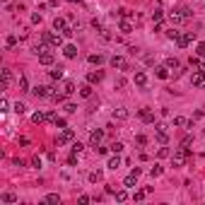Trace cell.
I'll return each instance as SVG.
<instances>
[{"mask_svg":"<svg viewBox=\"0 0 205 205\" xmlns=\"http://www.w3.org/2000/svg\"><path fill=\"white\" fill-rule=\"evenodd\" d=\"M53 123H56V128H68V123H65V118H53Z\"/></svg>","mask_w":205,"mask_h":205,"instance_id":"cell-37","label":"cell"},{"mask_svg":"<svg viewBox=\"0 0 205 205\" xmlns=\"http://www.w3.org/2000/svg\"><path fill=\"white\" fill-rule=\"evenodd\" d=\"M19 89H22V92H31V89H29V82H27V77H24V75H19Z\"/></svg>","mask_w":205,"mask_h":205,"instance_id":"cell-25","label":"cell"},{"mask_svg":"<svg viewBox=\"0 0 205 205\" xmlns=\"http://www.w3.org/2000/svg\"><path fill=\"white\" fill-rule=\"evenodd\" d=\"M102 80H104V73H89V75H87V82H89V84L102 82Z\"/></svg>","mask_w":205,"mask_h":205,"instance_id":"cell-18","label":"cell"},{"mask_svg":"<svg viewBox=\"0 0 205 205\" xmlns=\"http://www.w3.org/2000/svg\"><path fill=\"white\" fill-rule=\"evenodd\" d=\"M51 77H53V80H60V77H63V68H53V70H51Z\"/></svg>","mask_w":205,"mask_h":205,"instance_id":"cell-30","label":"cell"},{"mask_svg":"<svg viewBox=\"0 0 205 205\" xmlns=\"http://www.w3.org/2000/svg\"><path fill=\"white\" fill-rule=\"evenodd\" d=\"M31 121H34V123H46L48 121V113L46 111H36L34 116H31Z\"/></svg>","mask_w":205,"mask_h":205,"instance_id":"cell-17","label":"cell"},{"mask_svg":"<svg viewBox=\"0 0 205 205\" xmlns=\"http://www.w3.org/2000/svg\"><path fill=\"white\" fill-rule=\"evenodd\" d=\"M82 150H84V145H82V142H73V152H77V155H80Z\"/></svg>","mask_w":205,"mask_h":205,"instance_id":"cell-46","label":"cell"},{"mask_svg":"<svg viewBox=\"0 0 205 205\" xmlns=\"http://www.w3.org/2000/svg\"><path fill=\"white\" fill-rule=\"evenodd\" d=\"M167 68H169V70H179L181 65H179V60H176V58H167Z\"/></svg>","mask_w":205,"mask_h":205,"instance_id":"cell-27","label":"cell"},{"mask_svg":"<svg viewBox=\"0 0 205 205\" xmlns=\"http://www.w3.org/2000/svg\"><path fill=\"white\" fill-rule=\"evenodd\" d=\"M65 111H68V113H75V111H77V106H75V104H68Z\"/></svg>","mask_w":205,"mask_h":205,"instance_id":"cell-52","label":"cell"},{"mask_svg":"<svg viewBox=\"0 0 205 205\" xmlns=\"http://www.w3.org/2000/svg\"><path fill=\"white\" fill-rule=\"evenodd\" d=\"M123 87H126V80H123V77H118V80H116V89H123Z\"/></svg>","mask_w":205,"mask_h":205,"instance_id":"cell-51","label":"cell"},{"mask_svg":"<svg viewBox=\"0 0 205 205\" xmlns=\"http://www.w3.org/2000/svg\"><path fill=\"white\" fill-rule=\"evenodd\" d=\"M155 75H157L159 80H167V77H169V68H167V65H159V68H155Z\"/></svg>","mask_w":205,"mask_h":205,"instance_id":"cell-16","label":"cell"},{"mask_svg":"<svg viewBox=\"0 0 205 205\" xmlns=\"http://www.w3.org/2000/svg\"><path fill=\"white\" fill-rule=\"evenodd\" d=\"M109 63H111V68H118V70H128V63H126V58H123V56H113Z\"/></svg>","mask_w":205,"mask_h":205,"instance_id":"cell-6","label":"cell"},{"mask_svg":"<svg viewBox=\"0 0 205 205\" xmlns=\"http://www.w3.org/2000/svg\"><path fill=\"white\" fill-rule=\"evenodd\" d=\"M89 63H92V65H102V63H104V56H99V53H92V56H89Z\"/></svg>","mask_w":205,"mask_h":205,"instance_id":"cell-24","label":"cell"},{"mask_svg":"<svg viewBox=\"0 0 205 205\" xmlns=\"http://www.w3.org/2000/svg\"><path fill=\"white\" fill-rule=\"evenodd\" d=\"M184 22H186V17H184V12H181V10L171 12V24H184Z\"/></svg>","mask_w":205,"mask_h":205,"instance_id":"cell-14","label":"cell"},{"mask_svg":"<svg viewBox=\"0 0 205 205\" xmlns=\"http://www.w3.org/2000/svg\"><path fill=\"white\" fill-rule=\"evenodd\" d=\"M123 186H126V188H135V186H138V174H133V171H131V174L126 176V181H123Z\"/></svg>","mask_w":205,"mask_h":205,"instance_id":"cell-11","label":"cell"},{"mask_svg":"<svg viewBox=\"0 0 205 205\" xmlns=\"http://www.w3.org/2000/svg\"><path fill=\"white\" fill-rule=\"evenodd\" d=\"M68 2H77V0H68Z\"/></svg>","mask_w":205,"mask_h":205,"instance_id":"cell-56","label":"cell"},{"mask_svg":"<svg viewBox=\"0 0 205 205\" xmlns=\"http://www.w3.org/2000/svg\"><path fill=\"white\" fill-rule=\"evenodd\" d=\"M10 82H12V73H10V68H5L2 70V89H7Z\"/></svg>","mask_w":205,"mask_h":205,"instance_id":"cell-15","label":"cell"},{"mask_svg":"<svg viewBox=\"0 0 205 205\" xmlns=\"http://www.w3.org/2000/svg\"><path fill=\"white\" fill-rule=\"evenodd\" d=\"M46 51H48V46H46V44H36V46H34V53H36V56L46 53Z\"/></svg>","mask_w":205,"mask_h":205,"instance_id":"cell-29","label":"cell"},{"mask_svg":"<svg viewBox=\"0 0 205 205\" xmlns=\"http://www.w3.org/2000/svg\"><path fill=\"white\" fill-rule=\"evenodd\" d=\"M200 70H203V73H205V63H203V65H200Z\"/></svg>","mask_w":205,"mask_h":205,"instance_id":"cell-55","label":"cell"},{"mask_svg":"<svg viewBox=\"0 0 205 205\" xmlns=\"http://www.w3.org/2000/svg\"><path fill=\"white\" fill-rule=\"evenodd\" d=\"M63 92H65V94H73V92H75V84H73V82H65V87H63Z\"/></svg>","mask_w":205,"mask_h":205,"instance_id":"cell-43","label":"cell"},{"mask_svg":"<svg viewBox=\"0 0 205 205\" xmlns=\"http://www.w3.org/2000/svg\"><path fill=\"white\" fill-rule=\"evenodd\" d=\"M68 164H70V167H75V164H77V152H73V155L68 157Z\"/></svg>","mask_w":205,"mask_h":205,"instance_id":"cell-45","label":"cell"},{"mask_svg":"<svg viewBox=\"0 0 205 205\" xmlns=\"http://www.w3.org/2000/svg\"><path fill=\"white\" fill-rule=\"evenodd\" d=\"M138 116H140V121H145V123H155V113L150 111V109H140Z\"/></svg>","mask_w":205,"mask_h":205,"instance_id":"cell-8","label":"cell"},{"mask_svg":"<svg viewBox=\"0 0 205 205\" xmlns=\"http://www.w3.org/2000/svg\"><path fill=\"white\" fill-rule=\"evenodd\" d=\"M31 94H34V97H41V99H44V97H51V87L39 84V87H34V89H31Z\"/></svg>","mask_w":205,"mask_h":205,"instance_id":"cell-7","label":"cell"},{"mask_svg":"<svg viewBox=\"0 0 205 205\" xmlns=\"http://www.w3.org/2000/svg\"><path fill=\"white\" fill-rule=\"evenodd\" d=\"M150 176H152V179H157V176H162V167H159V164H155V167L150 169Z\"/></svg>","mask_w":205,"mask_h":205,"instance_id":"cell-28","label":"cell"},{"mask_svg":"<svg viewBox=\"0 0 205 205\" xmlns=\"http://www.w3.org/2000/svg\"><path fill=\"white\" fill-rule=\"evenodd\" d=\"M157 157H159V159L169 157V150H167V147H159V150H157Z\"/></svg>","mask_w":205,"mask_h":205,"instance_id":"cell-41","label":"cell"},{"mask_svg":"<svg viewBox=\"0 0 205 205\" xmlns=\"http://www.w3.org/2000/svg\"><path fill=\"white\" fill-rule=\"evenodd\" d=\"M128 116H131V113H128V109H126V106H118V109L113 111V118H116V121H126Z\"/></svg>","mask_w":205,"mask_h":205,"instance_id":"cell-10","label":"cell"},{"mask_svg":"<svg viewBox=\"0 0 205 205\" xmlns=\"http://www.w3.org/2000/svg\"><path fill=\"white\" fill-rule=\"evenodd\" d=\"M167 34H169V39H176V36H179V31H176V29H169Z\"/></svg>","mask_w":205,"mask_h":205,"instance_id":"cell-53","label":"cell"},{"mask_svg":"<svg viewBox=\"0 0 205 205\" xmlns=\"http://www.w3.org/2000/svg\"><path fill=\"white\" fill-rule=\"evenodd\" d=\"M24 109H27V106H24L22 102H17V104H15V111H17V113H24Z\"/></svg>","mask_w":205,"mask_h":205,"instance_id":"cell-47","label":"cell"},{"mask_svg":"<svg viewBox=\"0 0 205 205\" xmlns=\"http://www.w3.org/2000/svg\"><path fill=\"white\" fill-rule=\"evenodd\" d=\"M102 138H104V131H92V133H89V142H92L94 147L102 142Z\"/></svg>","mask_w":205,"mask_h":205,"instance_id":"cell-12","label":"cell"},{"mask_svg":"<svg viewBox=\"0 0 205 205\" xmlns=\"http://www.w3.org/2000/svg\"><path fill=\"white\" fill-rule=\"evenodd\" d=\"M157 140H159V142H167V140H169V135H167L164 131H157Z\"/></svg>","mask_w":205,"mask_h":205,"instance_id":"cell-42","label":"cell"},{"mask_svg":"<svg viewBox=\"0 0 205 205\" xmlns=\"http://www.w3.org/2000/svg\"><path fill=\"white\" fill-rule=\"evenodd\" d=\"M200 65H203V63H200L198 58H191V68H193V70H196V68H200Z\"/></svg>","mask_w":205,"mask_h":205,"instance_id":"cell-50","label":"cell"},{"mask_svg":"<svg viewBox=\"0 0 205 205\" xmlns=\"http://www.w3.org/2000/svg\"><path fill=\"white\" fill-rule=\"evenodd\" d=\"M106 167H109V169H118V167H121V157H118V155H113V157L109 159V164H106Z\"/></svg>","mask_w":205,"mask_h":205,"instance_id":"cell-23","label":"cell"},{"mask_svg":"<svg viewBox=\"0 0 205 205\" xmlns=\"http://www.w3.org/2000/svg\"><path fill=\"white\" fill-rule=\"evenodd\" d=\"M89 181H92V184L102 181V171H92V174H89Z\"/></svg>","mask_w":205,"mask_h":205,"instance_id":"cell-35","label":"cell"},{"mask_svg":"<svg viewBox=\"0 0 205 205\" xmlns=\"http://www.w3.org/2000/svg\"><path fill=\"white\" fill-rule=\"evenodd\" d=\"M135 84H138V87H145V84H147V75L145 73H135Z\"/></svg>","mask_w":205,"mask_h":205,"instance_id":"cell-20","label":"cell"},{"mask_svg":"<svg viewBox=\"0 0 205 205\" xmlns=\"http://www.w3.org/2000/svg\"><path fill=\"white\" fill-rule=\"evenodd\" d=\"M191 84L193 87H205V73L203 70H196V73L191 75Z\"/></svg>","mask_w":205,"mask_h":205,"instance_id":"cell-4","label":"cell"},{"mask_svg":"<svg viewBox=\"0 0 205 205\" xmlns=\"http://www.w3.org/2000/svg\"><path fill=\"white\" fill-rule=\"evenodd\" d=\"M181 12H184V17H186V19H191V17H193V12H191V7H181Z\"/></svg>","mask_w":205,"mask_h":205,"instance_id":"cell-48","label":"cell"},{"mask_svg":"<svg viewBox=\"0 0 205 205\" xmlns=\"http://www.w3.org/2000/svg\"><path fill=\"white\" fill-rule=\"evenodd\" d=\"M131 22H126V19H123V22H121V31H123V34H131Z\"/></svg>","mask_w":205,"mask_h":205,"instance_id":"cell-34","label":"cell"},{"mask_svg":"<svg viewBox=\"0 0 205 205\" xmlns=\"http://www.w3.org/2000/svg\"><path fill=\"white\" fill-rule=\"evenodd\" d=\"M44 41H46V44H51V46H60V44H63V36H60V34H51V31H46V34H44Z\"/></svg>","mask_w":205,"mask_h":205,"instance_id":"cell-3","label":"cell"},{"mask_svg":"<svg viewBox=\"0 0 205 205\" xmlns=\"http://www.w3.org/2000/svg\"><path fill=\"white\" fill-rule=\"evenodd\" d=\"M80 97H84V99H87V97H92V84H89V82L80 87Z\"/></svg>","mask_w":205,"mask_h":205,"instance_id":"cell-22","label":"cell"},{"mask_svg":"<svg viewBox=\"0 0 205 205\" xmlns=\"http://www.w3.org/2000/svg\"><path fill=\"white\" fill-rule=\"evenodd\" d=\"M53 60H56V56H53L51 51H46V53L39 56V63H41V65H53Z\"/></svg>","mask_w":205,"mask_h":205,"instance_id":"cell-9","label":"cell"},{"mask_svg":"<svg viewBox=\"0 0 205 205\" xmlns=\"http://www.w3.org/2000/svg\"><path fill=\"white\" fill-rule=\"evenodd\" d=\"M89 200H92V198H89V196H80V198H77V203H80V205H87V203H89Z\"/></svg>","mask_w":205,"mask_h":205,"instance_id":"cell-49","label":"cell"},{"mask_svg":"<svg viewBox=\"0 0 205 205\" xmlns=\"http://www.w3.org/2000/svg\"><path fill=\"white\" fill-rule=\"evenodd\" d=\"M174 41H176L179 48H186L191 41H196V31H186V34H181V31H179V36L174 39Z\"/></svg>","mask_w":205,"mask_h":205,"instance_id":"cell-2","label":"cell"},{"mask_svg":"<svg viewBox=\"0 0 205 205\" xmlns=\"http://www.w3.org/2000/svg\"><path fill=\"white\" fill-rule=\"evenodd\" d=\"M186 157H191V152H188V147H176L174 150V155H171V164L174 167H184V162H186Z\"/></svg>","mask_w":205,"mask_h":205,"instance_id":"cell-1","label":"cell"},{"mask_svg":"<svg viewBox=\"0 0 205 205\" xmlns=\"http://www.w3.org/2000/svg\"><path fill=\"white\" fill-rule=\"evenodd\" d=\"M99 36H102L104 41H111V34H109V29H106V27H102V29H99Z\"/></svg>","mask_w":205,"mask_h":205,"instance_id":"cell-32","label":"cell"},{"mask_svg":"<svg viewBox=\"0 0 205 205\" xmlns=\"http://www.w3.org/2000/svg\"><path fill=\"white\" fill-rule=\"evenodd\" d=\"M162 17H164V10H155V12H152V19H155V22H162Z\"/></svg>","mask_w":205,"mask_h":205,"instance_id":"cell-31","label":"cell"},{"mask_svg":"<svg viewBox=\"0 0 205 205\" xmlns=\"http://www.w3.org/2000/svg\"><path fill=\"white\" fill-rule=\"evenodd\" d=\"M123 147H126L123 142H113V145H111V152H113V155H118V152H123Z\"/></svg>","mask_w":205,"mask_h":205,"instance_id":"cell-33","label":"cell"},{"mask_svg":"<svg viewBox=\"0 0 205 205\" xmlns=\"http://www.w3.org/2000/svg\"><path fill=\"white\" fill-rule=\"evenodd\" d=\"M196 53H198V56H200V58H205V41H200V44H198Z\"/></svg>","mask_w":205,"mask_h":205,"instance_id":"cell-38","label":"cell"},{"mask_svg":"<svg viewBox=\"0 0 205 205\" xmlns=\"http://www.w3.org/2000/svg\"><path fill=\"white\" fill-rule=\"evenodd\" d=\"M145 196H147V191H135V193H133V200H142Z\"/></svg>","mask_w":205,"mask_h":205,"instance_id":"cell-39","label":"cell"},{"mask_svg":"<svg viewBox=\"0 0 205 205\" xmlns=\"http://www.w3.org/2000/svg\"><path fill=\"white\" fill-rule=\"evenodd\" d=\"M44 203H51V205H58L60 203V196H58V193H48L46 198H44Z\"/></svg>","mask_w":205,"mask_h":205,"instance_id":"cell-21","label":"cell"},{"mask_svg":"<svg viewBox=\"0 0 205 205\" xmlns=\"http://www.w3.org/2000/svg\"><path fill=\"white\" fill-rule=\"evenodd\" d=\"M63 56L65 58H77V46H73V44L63 46Z\"/></svg>","mask_w":205,"mask_h":205,"instance_id":"cell-13","label":"cell"},{"mask_svg":"<svg viewBox=\"0 0 205 205\" xmlns=\"http://www.w3.org/2000/svg\"><path fill=\"white\" fill-rule=\"evenodd\" d=\"M174 126H179V128H181V126H188V121L184 118V116H176V118H174Z\"/></svg>","mask_w":205,"mask_h":205,"instance_id":"cell-36","label":"cell"},{"mask_svg":"<svg viewBox=\"0 0 205 205\" xmlns=\"http://www.w3.org/2000/svg\"><path fill=\"white\" fill-rule=\"evenodd\" d=\"M0 200H2V203H17V196H15V193H2Z\"/></svg>","mask_w":205,"mask_h":205,"instance_id":"cell-26","label":"cell"},{"mask_svg":"<svg viewBox=\"0 0 205 205\" xmlns=\"http://www.w3.org/2000/svg\"><path fill=\"white\" fill-rule=\"evenodd\" d=\"M53 29H56V31H65V19H60V17H56L53 19Z\"/></svg>","mask_w":205,"mask_h":205,"instance_id":"cell-19","label":"cell"},{"mask_svg":"<svg viewBox=\"0 0 205 205\" xmlns=\"http://www.w3.org/2000/svg\"><path fill=\"white\" fill-rule=\"evenodd\" d=\"M15 44H17V39H15V36H7V46L12 48V46H15Z\"/></svg>","mask_w":205,"mask_h":205,"instance_id":"cell-54","label":"cell"},{"mask_svg":"<svg viewBox=\"0 0 205 205\" xmlns=\"http://www.w3.org/2000/svg\"><path fill=\"white\" fill-rule=\"evenodd\" d=\"M135 142H138L140 147H145V145H147V138H145V135H138V138H135Z\"/></svg>","mask_w":205,"mask_h":205,"instance_id":"cell-44","label":"cell"},{"mask_svg":"<svg viewBox=\"0 0 205 205\" xmlns=\"http://www.w3.org/2000/svg\"><path fill=\"white\" fill-rule=\"evenodd\" d=\"M73 138H75V133L70 131V128H63V133L56 138V142H58V145H65V142H70Z\"/></svg>","mask_w":205,"mask_h":205,"instance_id":"cell-5","label":"cell"},{"mask_svg":"<svg viewBox=\"0 0 205 205\" xmlns=\"http://www.w3.org/2000/svg\"><path fill=\"white\" fill-rule=\"evenodd\" d=\"M126 198H128V193H126V191H116V200H118V203H123Z\"/></svg>","mask_w":205,"mask_h":205,"instance_id":"cell-40","label":"cell"}]
</instances>
